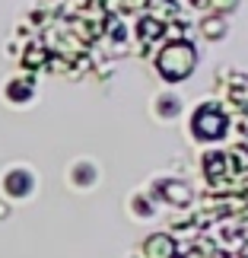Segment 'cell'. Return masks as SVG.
<instances>
[{"label": "cell", "mask_w": 248, "mask_h": 258, "mask_svg": "<svg viewBox=\"0 0 248 258\" xmlns=\"http://www.w3.org/2000/svg\"><path fill=\"white\" fill-rule=\"evenodd\" d=\"M191 127H194V137H197V141H220V137L226 134V115L216 105L204 102L191 115Z\"/></svg>", "instance_id": "6da1fadb"}, {"label": "cell", "mask_w": 248, "mask_h": 258, "mask_svg": "<svg viewBox=\"0 0 248 258\" xmlns=\"http://www.w3.org/2000/svg\"><path fill=\"white\" fill-rule=\"evenodd\" d=\"M182 112H185V105L175 93H159L153 99V115L159 118V121H175Z\"/></svg>", "instance_id": "7a4b0ae2"}]
</instances>
